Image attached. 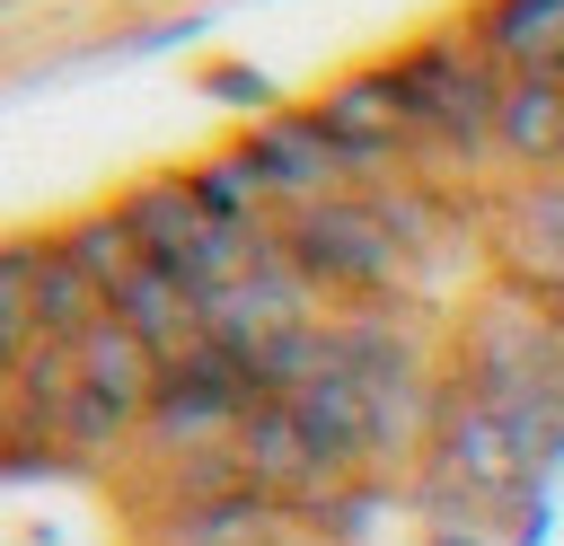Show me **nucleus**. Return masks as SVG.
Listing matches in <instances>:
<instances>
[{
	"label": "nucleus",
	"mask_w": 564,
	"mask_h": 546,
	"mask_svg": "<svg viewBox=\"0 0 564 546\" xmlns=\"http://www.w3.org/2000/svg\"><path fill=\"white\" fill-rule=\"evenodd\" d=\"M53 238H62V255H70V264H79V273H88L97 291H115V282H123V273L141 264V247H132V229H123V211H115V203H97V211L62 220Z\"/></svg>",
	"instance_id": "12"
},
{
	"label": "nucleus",
	"mask_w": 564,
	"mask_h": 546,
	"mask_svg": "<svg viewBox=\"0 0 564 546\" xmlns=\"http://www.w3.org/2000/svg\"><path fill=\"white\" fill-rule=\"evenodd\" d=\"M212 97H229V106H256V114H282V97H273V79H264V70H247V62H229V70H212Z\"/></svg>",
	"instance_id": "13"
},
{
	"label": "nucleus",
	"mask_w": 564,
	"mask_h": 546,
	"mask_svg": "<svg viewBox=\"0 0 564 546\" xmlns=\"http://www.w3.org/2000/svg\"><path fill=\"white\" fill-rule=\"evenodd\" d=\"M238 150L256 159V176H264V194H273V211H300V203H326V194H361V176H352V159L326 141V123L308 114V106H282V114H256L247 132H238Z\"/></svg>",
	"instance_id": "5"
},
{
	"label": "nucleus",
	"mask_w": 564,
	"mask_h": 546,
	"mask_svg": "<svg viewBox=\"0 0 564 546\" xmlns=\"http://www.w3.org/2000/svg\"><path fill=\"white\" fill-rule=\"evenodd\" d=\"M273 247L326 308H379V299L414 291V255L397 247V229L379 220L370 194H326V203L273 211Z\"/></svg>",
	"instance_id": "2"
},
{
	"label": "nucleus",
	"mask_w": 564,
	"mask_h": 546,
	"mask_svg": "<svg viewBox=\"0 0 564 546\" xmlns=\"http://www.w3.org/2000/svg\"><path fill=\"white\" fill-rule=\"evenodd\" d=\"M194 176V194H203V211L220 220V229H264L273 220V194H264V176H256V159L229 141V150H212L203 167H185Z\"/></svg>",
	"instance_id": "11"
},
{
	"label": "nucleus",
	"mask_w": 564,
	"mask_h": 546,
	"mask_svg": "<svg viewBox=\"0 0 564 546\" xmlns=\"http://www.w3.org/2000/svg\"><path fill=\"white\" fill-rule=\"evenodd\" d=\"M494 167H511V176H564V79L555 70H511L502 79Z\"/></svg>",
	"instance_id": "6"
},
{
	"label": "nucleus",
	"mask_w": 564,
	"mask_h": 546,
	"mask_svg": "<svg viewBox=\"0 0 564 546\" xmlns=\"http://www.w3.org/2000/svg\"><path fill=\"white\" fill-rule=\"evenodd\" d=\"M423 546H494V520H467V511H458V520H432Z\"/></svg>",
	"instance_id": "14"
},
{
	"label": "nucleus",
	"mask_w": 564,
	"mask_h": 546,
	"mask_svg": "<svg viewBox=\"0 0 564 546\" xmlns=\"http://www.w3.org/2000/svg\"><path fill=\"white\" fill-rule=\"evenodd\" d=\"M308 114H317V123H326V141L352 159L361 194L414 167V114H405L397 62H361V70H344L335 88H317V106H308Z\"/></svg>",
	"instance_id": "4"
},
{
	"label": "nucleus",
	"mask_w": 564,
	"mask_h": 546,
	"mask_svg": "<svg viewBox=\"0 0 564 546\" xmlns=\"http://www.w3.org/2000/svg\"><path fill=\"white\" fill-rule=\"evenodd\" d=\"M141 546H300V520H291V502L238 484V493H220V502H194V511L150 520Z\"/></svg>",
	"instance_id": "7"
},
{
	"label": "nucleus",
	"mask_w": 564,
	"mask_h": 546,
	"mask_svg": "<svg viewBox=\"0 0 564 546\" xmlns=\"http://www.w3.org/2000/svg\"><path fill=\"white\" fill-rule=\"evenodd\" d=\"M106 317H115V326H132L159 361H176L185 343H203V299H194L167 264H132V273L106 291Z\"/></svg>",
	"instance_id": "8"
},
{
	"label": "nucleus",
	"mask_w": 564,
	"mask_h": 546,
	"mask_svg": "<svg viewBox=\"0 0 564 546\" xmlns=\"http://www.w3.org/2000/svg\"><path fill=\"white\" fill-rule=\"evenodd\" d=\"M485 255H494V282L529 291L538 308L564 317V176H511L485 194Z\"/></svg>",
	"instance_id": "3"
},
{
	"label": "nucleus",
	"mask_w": 564,
	"mask_h": 546,
	"mask_svg": "<svg viewBox=\"0 0 564 546\" xmlns=\"http://www.w3.org/2000/svg\"><path fill=\"white\" fill-rule=\"evenodd\" d=\"M467 35L502 70H564V0H476Z\"/></svg>",
	"instance_id": "9"
},
{
	"label": "nucleus",
	"mask_w": 564,
	"mask_h": 546,
	"mask_svg": "<svg viewBox=\"0 0 564 546\" xmlns=\"http://www.w3.org/2000/svg\"><path fill=\"white\" fill-rule=\"evenodd\" d=\"M106 317V291L62 255V238H35V335L44 343H70Z\"/></svg>",
	"instance_id": "10"
},
{
	"label": "nucleus",
	"mask_w": 564,
	"mask_h": 546,
	"mask_svg": "<svg viewBox=\"0 0 564 546\" xmlns=\"http://www.w3.org/2000/svg\"><path fill=\"white\" fill-rule=\"evenodd\" d=\"M388 62H397V88H405V114H414V176L458 185V194H485L494 106H502V79L511 70L467 26H432V35L397 44Z\"/></svg>",
	"instance_id": "1"
}]
</instances>
